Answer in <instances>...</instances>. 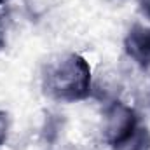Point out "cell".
<instances>
[{"mask_svg": "<svg viewBox=\"0 0 150 150\" xmlns=\"http://www.w3.org/2000/svg\"><path fill=\"white\" fill-rule=\"evenodd\" d=\"M42 89L49 98L61 103H75L89 98L93 93L89 61L77 52L47 61L42 70Z\"/></svg>", "mask_w": 150, "mask_h": 150, "instance_id": "cell-1", "label": "cell"}, {"mask_svg": "<svg viewBox=\"0 0 150 150\" xmlns=\"http://www.w3.org/2000/svg\"><path fill=\"white\" fill-rule=\"evenodd\" d=\"M138 126H140V117L134 112V108L115 100L105 110V119H103L105 142L113 150H117L134 133Z\"/></svg>", "mask_w": 150, "mask_h": 150, "instance_id": "cell-2", "label": "cell"}, {"mask_svg": "<svg viewBox=\"0 0 150 150\" xmlns=\"http://www.w3.org/2000/svg\"><path fill=\"white\" fill-rule=\"evenodd\" d=\"M126 54L142 68H150V26L133 25L124 38Z\"/></svg>", "mask_w": 150, "mask_h": 150, "instance_id": "cell-3", "label": "cell"}, {"mask_svg": "<svg viewBox=\"0 0 150 150\" xmlns=\"http://www.w3.org/2000/svg\"><path fill=\"white\" fill-rule=\"evenodd\" d=\"M117 150H150V131L147 126H138L134 133Z\"/></svg>", "mask_w": 150, "mask_h": 150, "instance_id": "cell-4", "label": "cell"}, {"mask_svg": "<svg viewBox=\"0 0 150 150\" xmlns=\"http://www.w3.org/2000/svg\"><path fill=\"white\" fill-rule=\"evenodd\" d=\"M59 120L58 119H54V117H47L45 119V126H44V134H45V138H47V142H54L56 138H58V131H59Z\"/></svg>", "mask_w": 150, "mask_h": 150, "instance_id": "cell-5", "label": "cell"}, {"mask_svg": "<svg viewBox=\"0 0 150 150\" xmlns=\"http://www.w3.org/2000/svg\"><path fill=\"white\" fill-rule=\"evenodd\" d=\"M9 126H11V119H9V113L0 110V147L5 143L7 140V134H9Z\"/></svg>", "mask_w": 150, "mask_h": 150, "instance_id": "cell-6", "label": "cell"}, {"mask_svg": "<svg viewBox=\"0 0 150 150\" xmlns=\"http://www.w3.org/2000/svg\"><path fill=\"white\" fill-rule=\"evenodd\" d=\"M7 25H9V16L0 14V51L5 47V38H7Z\"/></svg>", "mask_w": 150, "mask_h": 150, "instance_id": "cell-7", "label": "cell"}, {"mask_svg": "<svg viewBox=\"0 0 150 150\" xmlns=\"http://www.w3.org/2000/svg\"><path fill=\"white\" fill-rule=\"evenodd\" d=\"M138 5H140L142 14L150 19V0H138Z\"/></svg>", "mask_w": 150, "mask_h": 150, "instance_id": "cell-8", "label": "cell"}, {"mask_svg": "<svg viewBox=\"0 0 150 150\" xmlns=\"http://www.w3.org/2000/svg\"><path fill=\"white\" fill-rule=\"evenodd\" d=\"M143 101H145V107L149 108V112H150V82L147 84V87L143 89Z\"/></svg>", "mask_w": 150, "mask_h": 150, "instance_id": "cell-9", "label": "cell"}, {"mask_svg": "<svg viewBox=\"0 0 150 150\" xmlns=\"http://www.w3.org/2000/svg\"><path fill=\"white\" fill-rule=\"evenodd\" d=\"M7 2H9V0H0V5H5Z\"/></svg>", "mask_w": 150, "mask_h": 150, "instance_id": "cell-10", "label": "cell"}]
</instances>
